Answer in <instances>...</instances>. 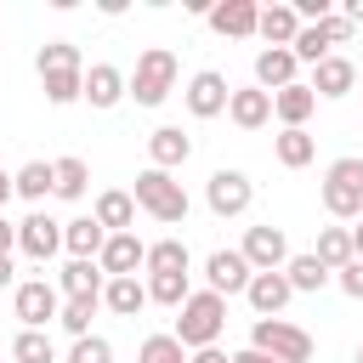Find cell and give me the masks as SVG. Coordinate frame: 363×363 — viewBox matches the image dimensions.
<instances>
[{
    "label": "cell",
    "instance_id": "6da1fadb",
    "mask_svg": "<svg viewBox=\"0 0 363 363\" xmlns=\"http://www.w3.org/2000/svg\"><path fill=\"white\" fill-rule=\"evenodd\" d=\"M221 323H227V301H221L216 289H199V295H187L182 318H176V340H182L187 352H204V346H216Z\"/></svg>",
    "mask_w": 363,
    "mask_h": 363
},
{
    "label": "cell",
    "instance_id": "7a4b0ae2",
    "mask_svg": "<svg viewBox=\"0 0 363 363\" xmlns=\"http://www.w3.org/2000/svg\"><path fill=\"white\" fill-rule=\"evenodd\" d=\"M250 346L255 352H267V357H278V363H312V335L306 329H295L289 318H255V329H250Z\"/></svg>",
    "mask_w": 363,
    "mask_h": 363
},
{
    "label": "cell",
    "instance_id": "3957f363",
    "mask_svg": "<svg viewBox=\"0 0 363 363\" xmlns=\"http://www.w3.org/2000/svg\"><path fill=\"white\" fill-rule=\"evenodd\" d=\"M323 210L340 216V221L363 216V159L357 153H346V159H335L323 170Z\"/></svg>",
    "mask_w": 363,
    "mask_h": 363
},
{
    "label": "cell",
    "instance_id": "277c9868",
    "mask_svg": "<svg viewBox=\"0 0 363 363\" xmlns=\"http://www.w3.org/2000/svg\"><path fill=\"white\" fill-rule=\"evenodd\" d=\"M130 199H136L153 221H164V227H170V221H187V193H182V182H170V170H153V164H147V170L136 176V193H130Z\"/></svg>",
    "mask_w": 363,
    "mask_h": 363
},
{
    "label": "cell",
    "instance_id": "5b68a950",
    "mask_svg": "<svg viewBox=\"0 0 363 363\" xmlns=\"http://www.w3.org/2000/svg\"><path fill=\"white\" fill-rule=\"evenodd\" d=\"M170 85H176V57H170L164 45H147V51L136 57V74H130L136 108H159V102L170 96Z\"/></svg>",
    "mask_w": 363,
    "mask_h": 363
},
{
    "label": "cell",
    "instance_id": "8992f818",
    "mask_svg": "<svg viewBox=\"0 0 363 363\" xmlns=\"http://www.w3.org/2000/svg\"><path fill=\"white\" fill-rule=\"evenodd\" d=\"M238 250H244V261H250L255 272H284V267H289V238H284V227H272V221H267V227H250Z\"/></svg>",
    "mask_w": 363,
    "mask_h": 363
},
{
    "label": "cell",
    "instance_id": "52a82bcc",
    "mask_svg": "<svg viewBox=\"0 0 363 363\" xmlns=\"http://www.w3.org/2000/svg\"><path fill=\"white\" fill-rule=\"evenodd\" d=\"M204 278H210V289L227 301V295H244V289H250L255 267L244 261V250H216V255L204 261Z\"/></svg>",
    "mask_w": 363,
    "mask_h": 363
},
{
    "label": "cell",
    "instance_id": "ba28073f",
    "mask_svg": "<svg viewBox=\"0 0 363 363\" xmlns=\"http://www.w3.org/2000/svg\"><path fill=\"white\" fill-rule=\"evenodd\" d=\"M204 199H210V210H216V216H244V210H250V199H255V187H250V176H244V170H216V176H210V187H204Z\"/></svg>",
    "mask_w": 363,
    "mask_h": 363
},
{
    "label": "cell",
    "instance_id": "9c48e42d",
    "mask_svg": "<svg viewBox=\"0 0 363 363\" xmlns=\"http://www.w3.org/2000/svg\"><path fill=\"white\" fill-rule=\"evenodd\" d=\"M17 250H23L28 261H51V255L62 250V221H51L45 210H34L28 221H17Z\"/></svg>",
    "mask_w": 363,
    "mask_h": 363
},
{
    "label": "cell",
    "instance_id": "30bf717a",
    "mask_svg": "<svg viewBox=\"0 0 363 363\" xmlns=\"http://www.w3.org/2000/svg\"><path fill=\"white\" fill-rule=\"evenodd\" d=\"M227 102H233V91H227V79H221L216 68H199V74L187 79V108H193V119H216V113H227Z\"/></svg>",
    "mask_w": 363,
    "mask_h": 363
},
{
    "label": "cell",
    "instance_id": "8fae6325",
    "mask_svg": "<svg viewBox=\"0 0 363 363\" xmlns=\"http://www.w3.org/2000/svg\"><path fill=\"white\" fill-rule=\"evenodd\" d=\"M96 261H102L108 278H136V267H147V244L136 233H108V244H102Z\"/></svg>",
    "mask_w": 363,
    "mask_h": 363
},
{
    "label": "cell",
    "instance_id": "7c38bea8",
    "mask_svg": "<svg viewBox=\"0 0 363 363\" xmlns=\"http://www.w3.org/2000/svg\"><path fill=\"white\" fill-rule=\"evenodd\" d=\"M57 312H62V301H57V289H51L45 278L17 284V318H23V329H45Z\"/></svg>",
    "mask_w": 363,
    "mask_h": 363
},
{
    "label": "cell",
    "instance_id": "4fadbf2b",
    "mask_svg": "<svg viewBox=\"0 0 363 363\" xmlns=\"http://www.w3.org/2000/svg\"><path fill=\"white\" fill-rule=\"evenodd\" d=\"M210 28L227 40H250L261 28V6L255 0H221V6H210Z\"/></svg>",
    "mask_w": 363,
    "mask_h": 363
},
{
    "label": "cell",
    "instance_id": "5bb4252c",
    "mask_svg": "<svg viewBox=\"0 0 363 363\" xmlns=\"http://www.w3.org/2000/svg\"><path fill=\"white\" fill-rule=\"evenodd\" d=\"M255 85H261L267 96H278L284 85H295V51H289V45H267V51L255 57Z\"/></svg>",
    "mask_w": 363,
    "mask_h": 363
},
{
    "label": "cell",
    "instance_id": "9a60e30c",
    "mask_svg": "<svg viewBox=\"0 0 363 363\" xmlns=\"http://www.w3.org/2000/svg\"><path fill=\"white\" fill-rule=\"evenodd\" d=\"M102 244H108V227H102L96 216L62 221V250H68L74 261H96V255H102Z\"/></svg>",
    "mask_w": 363,
    "mask_h": 363
},
{
    "label": "cell",
    "instance_id": "2e32d148",
    "mask_svg": "<svg viewBox=\"0 0 363 363\" xmlns=\"http://www.w3.org/2000/svg\"><path fill=\"white\" fill-rule=\"evenodd\" d=\"M312 108H318V91L312 85H284L278 96H272V113L284 119V130H306V119H312Z\"/></svg>",
    "mask_w": 363,
    "mask_h": 363
},
{
    "label": "cell",
    "instance_id": "e0dca14e",
    "mask_svg": "<svg viewBox=\"0 0 363 363\" xmlns=\"http://www.w3.org/2000/svg\"><path fill=\"white\" fill-rule=\"evenodd\" d=\"M244 295H250V306H255L261 318H278V312L289 306V295H295V289H289V278H284V272H255Z\"/></svg>",
    "mask_w": 363,
    "mask_h": 363
},
{
    "label": "cell",
    "instance_id": "ac0fdd59",
    "mask_svg": "<svg viewBox=\"0 0 363 363\" xmlns=\"http://www.w3.org/2000/svg\"><path fill=\"white\" fill-rule=\"evenodd\" d=\"M119 96H130V79H125L113 62H96V68L85 74V102H91V108H113Z\"/></svg>",
    "mask_w": 363,
    "mask_h": 363
},
{
    "label": "cell",
    "instance_id": "d6986e66",
    "mask_svg": "<svg viewBox=\"0 0 363 363\" xmlns=\"http://www.w3.org/2000/svg\"><path fill=\"white\" fill-rule=\"evenodd\" d=\"M147 153H153V170H176V164H187V153H193V136H182V125H159V130L147 136Z\"/></svg>",
    "mask_w": 363,
    "mask_h": 363
},
{
    "label": "cell",
    "instance_id": "ffe728a7",
    "mask_svg": "<svg viewBox=\"0 0 363 363\" xmlns=\"http://www.w3.org/2000/svg\"><path fill=\"white\" fill-rule=\"evenodd\" d=\"M352 85H357V68H352L346 57H335V51L312 68V91H318V96H346Z\"/></svg>",
    "mask_w": 363,
    "mask_h": 363
},
{
    "label": "cell",
    "instance_id": "44dd1931",
    "mask_svg": "<svg viewBox=\"0 0 363 363\" xmlns=\"http://www.w3.org/2000/svg\"><path fill=\"white\" fill-rule=\"evenodd\" d=\"M227 113H233V125H238V130H261V125L272 119V96H267L261 85H255V91H233Z\"/></svg>",
    "mask_w": 363,
    "mask_h": 363
},
{
    "label": "cell",
    "instance_id": "7402d4cb",
    "mask_svg": "<svg viewBox=\"0 0 363 363\" xmlns=\"http://www.w3.org/2000/svg\"><path fill=\"white\" fill-rule=\"evenodd\" d=\"M284 278H289V289H295V295H318V289H323V284H329L335 272H329V267H323V261H318V255L306 250V255H289Z\"/></svg>",
    "mask_w": 363,
    "mask_h": 363
},
{
    "label": "cell",
    "instance_id": "603a6c76",
    "mask_svg": "<svg viewBox=\"0 0 363 363\" xmlns=\"http://www.w3.org/2000/svg\"><path fill=\"white\" fill-rule=\"evenodd\" d=\"M255 34H261L267 45H295V34H301V17H295V6H267Z\"/></svg>",
    "mask_w": 363,
    "mask_h": 363
},
{
    "label": "cell",
    "instance_id": "cb8c5ba5",
    "mask_svg": "<svg viewBox=\"0 0 363 363\" xmlns=\"http://www.w3.org/2000/svg\"><path fill=\"white\" fill-rule=\"evenodd\" d=\"M329 272H340L346 261H357V250H352V227H323L318 233V250H312Z\"/></svg>",
    "mask_w": 363,
    "mask_h": 363
},
{
    "label": "cell",
    "instance_id": "d4e9b609",
    "mask_svg": "<svg viewBox=\"0 0 363 363\" xmlns=\"http://www.w3.org/2000/svg\"><path fill=\"white\" fill-rule=\"evenodd\" d=\"M102 301H108V312H119V318H136V312L147 306V284H136V278H108Z\"/></svg>",
    "mask_w": 363,
    "mask_h": 363
},
{
    "label": "cell",
    "instance_id": "484cf974",
    "mask_svg": "<svg viewBox=\"0 0 363 363\" xmlns=\"http://www.w3.org/2000/svg\"><path fill=\"white\" fill-rule=\"evenodd\" d=\"M40 85H45V102H51V108H68V102H79V96H85V74H79V68L40 74Z\"/></svg>",
    "mask_w": 363,
    "mask_h": 363
},
{
    "label": "cell",
    "instance_id": "4316f807",
    "mask_svg": "<svg viewBox=\"0 0 363 363\" xmlns=\"http://www.w3.org/2000/svg\"><path fill=\"white\" fill-rule=\"evenodd\" d=\"M11 182H17V193H23L28 204H40L45 193H57V170H51L45 159H28V164H23V170H17Z\"/></svg>",
    "mask_w": 363,
    "mask_h": 363
},
{
    "label": "cell",
    "instance_id": "83f0119b",
    "mask_svg": "<svg viewBox=\"0 0 363 363\" xmlns=\"http://www.w3.org/2000/svg\"><path fill=\"white\" fill-rule=\"evenodd\" d=\"M96 221H102L108 233H130V221H136V199L119 193V187L102 193V199H96Z\"/></svg>",
    "mask_w": 363,
    "mask_h": 363
},
{
    "label": "cell",
    "instance_id": "f1b7e54d",
    "mask_svg": "<svg viewBox=\"0 0 363 363\" xmlns=\"http://www.w3.org/2000/svg\"><path fill=\"white\" fill-rule=\"evenodd\" d=\"M108 284H102V261H68L62 267V295L74 301V295H102Z\"/></svg>",
    "mask_w": 363,
    "mask_h": 363
},
{
    "label": "cell",
    "instance_id": "f546056e",
    "mask_svg": "<svg viewBox=\"0 0 363 363\" xmlns=\"http://www.w3.org/2000/svg\"><path fill=\"white\" fill-rule=\"evenodd\" d=\"M272 153H278V164H289V170H301V164H312V153H318V142H312L306 130H284V136L272 142Z\"/></svg>",
    "mask_w": 363,
    "mask_h": 363
},
{
    "label": "cell",
    "instance_id": "4dcf8cb0",
    "mask_svg": "<svg viewBox=\"0 0 363 363\" xmlns=\"http://www.w3.org/2000/svg\"><path fill=\"white\" fill-rule=\"evenodd\" d=\"M187 272H153L147 278V301H159V306H187Z\"/></svg>",
    "mask_w": 363,
    "mask_h": 363
},
{
    "label": "cell",
    "instance_id": "1f68e13d",
    "mask_svg": "<svg viewBox=\"0 0 363 363\" xmlns=\"http://www.w3.org/2000/svg\"><path fill=\"white\" fill-rule=\"evenodd\" d=\"M96 301H102V295H74V301H62L57 323H62L74 340H85V335H91V312H96Z\"/></svg>",
    "mask_w": 363,
    "mask_h": 363
},
{
    "label": "cell",
    "instance_id": "d6a6232c",
    "mask_svg": "<svg viewBox=\"0 0 363 363\" xmlns=\"http://www.w3.org/2000/svg\"><path fill=\"white\" fill-rule=\"evenodd\" d=\"M289 51H295V62H312V68H318V62L329 57V34H323V23H301V34H295Z\"/></svg>",
    "mask_w": 363,
    "mask_h": 363
},
{
    "label": "cell",
    "instance_id": "836d02e7",
    "mask_svg": "<svg viewBox=\"0 0 363 363\" xmlns=\"http://www.w3.org/2000/svg\"><path fill=\"white\" fill-rule=\"evenodd\" d=\"M51 170H57V199H85V182H91L85 159H74V153H68V159H57Z\"/></svg>",
    "mask_w": 363,
    "mask_h": 363
},
{
    "label": "cell",
    "instance_id": "e575fe53",
    "mask_svg": "<svg viewBox=\"0 0 363 363\" xmlns=\"http://www.w3.org/2000/svg\"><path fill=\"white\" fill-rule=\"evenodd\" d=\"M147 272H187V244H182V238L147 244Z\"/></svg>",
    "mask_w": 363,
    "mask_h": 363
},
{
    "label": "cell",
    "instance_id": "d590c367",
    "mask_svg": "<svg viewBox=\"0 0 363 363\" xmlns=\"http://www.w3.org/2000/svg\"><path fill=\"white\" fill-rule=\"evenodd\" d=\"M11 357H17V363H57V352H51V335H45V329H23V335L11 340Z\"/></svg>",
    "mask_w": 363,
    "mask_h": 363
},
{
    "label": "cell",
    "instance_id": "8d00e7d4",
    "mask_svg": "<svg viewBox=\"0 0 363 363\" xmlns=\"http://www.w3.org/2000/svg\"><path fill=\"white\" fill-rule=\"evenodd\" d=\"M34 68H40V74L79 68V45H68V40H45V45H40V57H34Z\"/></svg>",
    "mask_w": 363,
    "mask_h": 363
},
{
    "label": "cell",
    "instance_id": "74e56055",
    "mask_svg": "<svg viewBox=\"0 0 363 363\" xmlns=\"http://www.w3.org/2000/svg\"><path fill=\"white\" fill-rule=\"evenodd\" d=\"M142 363H187V346L176 335H147L142 340Z\"/></svg>",
    "mask_w": 363,
    "mask_h": 363
},
{
    "label": "cell",
    "instance_id": "f35d334b",
    "mask_svg": "<svg viewBox=\"0 0 363 363\" xmlns=\"http://www.w3.org/2000/svg\"><path fill=\"white\" fill-rule=\"evenodd\" d=\"M68 363H113V346H108L102 335H85V340H74Z\"/></svg>",
    "mask_w": 363,
    "mask_h": 363
},
{
    "label": "cell",
    "instance_id": "ab89813d",
    "mask_svg": "<svg viewBox=\"0 0 363 363\" xmlns=\"http://www.w3.org/2000/svg\"><path fill=\"white\" fill-rule=\"evenodd\" d=\"M352 28H357V23H352L346 11H329V17H323V34H329V45H346V40H352Z\"/></svg>",
    "mask_w": 363,
    "mask_h": 363
},
{
    "label": "cell",
    "instance_id": "60d3db41",
    "mask_svg": "<svg viewBox=\"0 0 363 363\" xmlns=\"http://www.w3.org/2000/svg\"><path fill=\"white\" fill-rule=\"evenodd\" d=\"M335 284H340L352 301H363V261H346V267L335 272Z\"/></svg>",
    "mask_w": 363,
    "mask_h": 363
},
{
    "label": "cell",
    "instance_id": "b9f144b4",
    "mask_svg": "<svg viewBox=\"0 0 363 363\" xmlns=\"http://www.w3.org/2000/svg\"><path fill=\"white\" fill-rule=\"evenodd\" d=\"M11 244H17V227L0 216V255H11Z\"/></svg>",
    "mask_w": 363,
    "mask_h": 363
},
{
    "label": "cell",
    "instance_id": "7bdbcfd3",
    "mask_svg": "<svg viewBox=\"0 0 363 363\" xmlns=\"http://www.w3.org/2000/svg\"><path fill=\"white\" fill-rule=\"evenodd\" d=\"M187 363H233V357H227V352H216V346H204V352H193Z\"/></svg>",
    "mask_w": 363,
    "mask_h": 363
},
{
    "label": "cell",
    "instance_id": "ee69618b",
    "mask_svg": "<svg viewBox=\"0 0 363 363\" xmlns=\"http://www.w3.org/2000/svg\"><path fill=\"white\" fill-rule=\"evenodd\" d=\"M233 363H278V357H267V352H255V346H244V352H233Z\"/></svg>",
    "mask_w": 363,
    "mask_h": 363
},
{
    "label": "cell",
    "instance_id": "f6af8a7d",
    "mask_svg": "<svg viewBox=\"0 0 363 363\" xmlns=\"http://www.w3.org/2000/svg\"><path fill=\"white\" fill-rule=\"evenodd\" d=\"M11 193H17V182H11L6 170H0V216H6V199H11Z\"/></svg>",
    "mask_w": 363,
    "mask_h": 363
},
{
    "label": "cell",
    "instance_id": "bcb514c9",
    "mask_svg": "<svg viewBox=\"0 0 363 363\" xmlns=\"http://www.w3.org/2000/svg\"><path fill=\"white\" fill-rule=\"evenodd\" d=\"M346 17H352V23H363V0H346Z\"/></svg>",
    "mask_w": 363,
    "mask_h": 363
},
{
    "label": "cell",
    "instance_id": "7dc6e473",
    "mask_svg": "<svg viewBox=\"0 0 363 363\" xmlns=\"http://www.w3.org/2000/svg\"><path fill=\"white\" fill-rule=\"evenodd\" d=\"M11 284V255H0V289Z\"/></svg>",
    "mask_w": 363,
    "mask_h": 363
},
{
    "label": "cell",
    "instance_id": "c3c4849f",
    "mask_svg": "<svg viewBox=\"0 0 363 363\" xmlns=\"http://www.w3.org/2000/svg\"><path fill=\"white\" fill-rule=\"evenodd\" d=\"M352 250H357V261H363V227H352Z\"/></svg>",
    "mask_w": 363,
    "mask_h": 363
},
{
    "label": "cell",
    "instance_id": "681fc988",
    "mask_svg": "<svg viewBox=\"0 0 363 363\" xmlns=\"http://www.w3.org/2000/svg\"><path fill=\"white\" fill-rule=\"evenodd\" d=\"M357 363H363V346H357Z\"/></svg>",
    "mask_w": 363,
    "mask_h": 363
}]
</instances>
